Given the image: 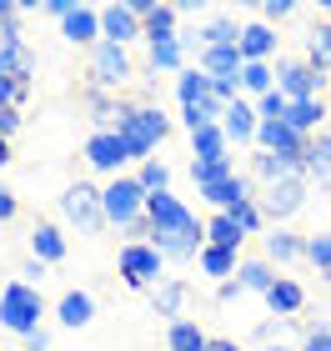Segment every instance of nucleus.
<instances>
[{
  "instance_id": "obj_47",
  "label": "nucleus",
  "mask_w": 331,
  "mask_h": 351,
  "mask_svg": "<svg viewBox=\"0 0 331 351\" xmlns=\"http://www.w3.org/2000/svg\"><path fill=\"white\" fill-rule=\"evenodd\" d=\"M125 236H151V216H136L131 226H125Z\"/></svg>"
},
{
  "instance_id": "obj_29",
  "label": "nucleus",
  "mask_w": 331,
  "mask_h": 351,
  "mask_svg": "<svg viewBox=\"0 0 331 351\" xmlns=\"http://www.w3.org/2000/svg\"><path fill=\"white\" fill-rule=\"evenodd\" d=\"M226 131L221 125H206V131H196L191 136V151H196V161H226Z\"/></svg>"
},
{
  "instance_id": "obj_12",
  "label": "nucleus",
  "mask_w": 331,
  "mask_h": 351,
  "mask_svg": "<svg viewBox=\"0 0 331 351\" xmlns=\"http://www.w3.org/2000/svg\"><path fill=\"white\" fill-rule=\"evenodd\" d=\"M0 75H10L15 86L30 90V81H36V51L25 40H0Z\"/></svg>"
},
{
  "instance_id": "obj_14",
  "label": "nucleus",
  "mask_w": 331,
  "mask_h": 351,
  "mask_svg": "<svg viewBox=\"0 0 331 351\" xmlns=\"http://www.w3.org/2000/svg\"><path fill=\"white\" fill-rule=\"evenodd\" d=\"M221 131H226V141H256V131H261L256 106L251 101H231L226 116H221Z\"/></svg>"
},
{
  "instance_id": "obj_38",
  "label": "nucleus",
  "mask_w": 331,
  "mask_h": 351,
  "mask_svg": "<svg viewBox=\"0 0 331 351\" xmlns=\"http://www.w3.org/2000/svg\"><path fill=\"white\" fill-rule=\"evenodd\" d=\"M221 216H231L246 236H256V231L266 226V216H261V206H256V201H241V206H231V211H221Z\"/></svg>"
},
{
  "instance_id": "obj_39",
  "label": "nucleus",
  "mask_w": 331,
  "mask_h": 351,
  "mask_svg": "<svg viewBox=\"0 0 331 351\" xmlns=\"http://www.w3.org/2000/svg\"><path fill=\"white\" fill-rule=\"evenodd\" d=\"M306 261L317 266L321 276L331 271V231H321V236H311V241H306Z\"/></svg>"
},
{
  "instance_id": "obj_40",
  "label": "nucleus",
  "mask_w": 331,
  "mask_h": 351,
  "mask_svg": "<svg viewBox=\"0 0 331 351\" xmlns=\"http://www.w3.org/2000/svg\"><path fill=\"white\" fill-rule=\"evenodd\" d=\"M286 110H291V101L281 90H271V95H261V101H256V116L261 121H286Z\"/></svg>"
},
{
  "instance_id": "obj_4",
  "label": "nucleus",
  "mask_w": 331,
  "mask_h": 351,
  "mask_svg": "<svg viewBox=\"0 0 331 351\" xmlns=\"http://www.w3.org/2000/svg\"><path fill=\"white\" fill-rule=\"evenodd\" d=\"M116 266H121V281L136 286V291H156V286L166 281V256L151 241H125Z\"/></svg>"
},
{
  "instance_id": "obj_16",
  "label": "nucleus",
  "mask_w": 331,
  "mask_h": 351,
  "mask_svg": "<svg viewBox=\"0 0 331 351\" xmlns=\"http://www.w3.org/2000/svg\"><path fill=\"white\" fill-rule=\"evenodd\" d=\"M56 322L71 326V331L90 326V322H96V301H90V291H66V296H60V306H56Z\"/></svg>"
},
{
  "instance_id": "obj_15",
  "label": "nucleus",
  "mask_w": 331,
  "mask_h": 351,
  "mask_svg": "<svg viewBox=\"0 0 331 351\" xmlns=\"http://www.w3.org/2000/svg\"><path fill=\"white\" fill-rule=\"evenodd\" d=\"M251 176L266 181V186H276V181H286V176H306V161H286V156L256 151V156H251Z\"/></svg>"
},
{
  "instance_id": "obj_49",
  "label": "nucleus",
  "mask_w": 331,
  "mask_h": 351,
  "mask_svg": "<svg viewBox=\"0 0 331 351\" xmlns=\"http://www.w3.org/2000/svg\"><path fill=\"white\" fill-rule=\"evenodd\" d=\"M21 276H36V281H40V276H45V261H36V256H30V261H25V271H21Z\"/></svg>"
},
{
  "instance_id": "obj_54",
  "label": "nucleus",
  "mask_w": 331,
  "mask_h": 351,
  "mask_svg": "<svg viewBox=\"0 0 331 351\" xmlns=\"http://www.w3.org/2000/svg\"><path fill=\"white\" fill-rule=\"evenodd\" d=\"M326 286H331V271H326Z\"/></svg>"
},
{
  "instance_id": "obj_34",
  "label": "nucleus",
  "mask_w": 331,
  "mask_h": 351,
  "mask_svg": "<svg viewBox=\"0 0 331 351\" xmlns=\"http://www.w3.org/2000/svg\"><path fill=\"white\" fill-rule=\"evenodd\" d=\"M226 176H236L231 156H226V161H191V181H196V191H206V186H216V181H226Z\"/></svg>"
},
{
  "instance_id": "obj_9",
  "label": "nucleus",
  "mask_w": 331,
  "mask_h": 351,
  "mask_svg": "<svg viewBox=\"0 0 331 351\" xmlns=\"http://www.w3.org/2000/svg\"><path fill=\"white\" fill-rule=\"evenodd\" d=\"M136 15H140V30H146L151 45L161 40H181L176 36V21H181V5H156V0H131Z\"/></svg>"
},
{
  "instance_id": "obj_43",
  "label": "nucleus",
  "mask_w": 331,
  "mask_h": 351,
  "mask_svg": "<svg viewBox=\"0 0 331 351\" xmlns=\"http://www.w3.org/2000/svg\"><path fill=\"white\" fill-rule=\"evenodd\" d=\"M21 121H25V116H21V106H10V110H0V141H10L15 131H21Z\"/></svg>"
},
{
  "instance_id": "obj_3",
  "label": "nucleus",
  "mask_w": 331,
  "mask_h": 351,
  "mask_svg": "<svg viewBox=\"0 0 331 351\" xmlns=\"http://www.w3.org/2000/svg\"><path fill=\"white\" fill-rule=\"evenodd\" d=\"M60 216L71 221L81 236H101L110 221H106V206H101V191L90 186V181H75L60 191Z\"/></svg>"
},
{
  "instance_id": "obj_7",
  "label": "nucleus",
  "mask_w": 331,
  "mask_h": 351,
  "mask_svg": "<svg viewBox=\"0 0 331 351\" xmlns=\"http://www.w3.org/2000/svg\"><path fill=\"white\" fill-rule=\"evenodd\" d=\"M321 81H326V71L306 66V60H281L276 66V90L286 95V101H317Z\"/></svg>"
},
{
  "instance_id": "obj_55",
  "label": "nucleus",
  "mask_w": 331,
  "mask_h": 351,
  "mask_svg": "<svg viewBox=\"0 0 331 351\" xmlns=\"http://www.w3.org/2000/svg\"><path fill=\"white\" fill-rule=\"evenodd\" d=\"M326 81H331V66H326Z\"/></svg>"
},
{
  "instance_id": "obj_48",
  "label": "nucleus",
  "mask_w": 331,
  "mask_h": 351,
  "mask_svg": "<svg viewBox=\"0 0 331 351\" xmlns=\"http://www.w3.org/2000/svg\"><path fill=\"white\" fill-rule=\"evenodd\" d=\"M216 296H221V301H236V296H241V281H221Z\"/></svg>"
},
{
  "instance_id": "obj_41",
  "label": "nucleus",
  "mask_w": 331,
  "mask_h": 351,
  "mask_svg": "<svg viewBox=\"0 0 331 351\" xmlns=\"http://www.w3.org/2000/svg\"><path fill=\"white\" fill-rule=\"evenodd\" d=\"M286 15H296V0H266V5H261V21H266V25L286 21Z\"/></svg>"
},
{
  "instance_id": "obj_5",
  "label": "nucleus",
  "mask_w": 331,
  "mask_h": 351,
  "mask_svg": "<svg viewBox=\"0 0 331 351\" xmlns=\"http://www.w3.org/2000/svg\"><path fill=\"white\" fill-rule=\"evenodd\" d=\"M101 206H106V221L110 226H131L136 216H146V191H140L136 176H116L106 191H101Z\"/></svg>"
},
{
  "instance_id": "obj_2",
  "label": "nucleus",
  "mask_w": 331,
  "mask_h": 351,
  "mask_svg": "<svg viewBox=\"0 0 331 351\" xmlns=\"http://www.w3.org/2000/svg\"><path fill=\"white\" fill-rule=\"evenodd\" d=\"M40 291L30 281H10L5 291H0V326L15 331V337H30V331H40Z\"/></svg>"
},
{
  "instance_id": "obj_46",
  "label": "nucleus",
  "mask_w": 331,
  "mask_h": 351,
  "mask_svg": "<svg viewBox=\"0 0 331 351\" xmlns=\"http://www.w3.org/2000/svg\"><path fill=\"white\" fill-rule=\"evenodd\" d=\"M0 221H15V191L0 186Z\"/></svg>"
},
{
  "instance_id": "obj_45",
  "label": "nucleus",
  "mask_w": 331,
  "mask_h": 351,
  "mask_svg": "<svg viewBox=\"0 0 331 351\" xmlns=\"http://www.w3.org/2000/svg\"><path fill=\"white\" fill-rule=\"evenodd\" d=\"M21 341H25V351H51V331L40 326V331H30V337H21Z\"/></svg>"
},
{
  "instance_id": "obj_33",
  "label": "nucleus",
  "mask_w": 331,
  "mask_h": 351,
  "mask_svg": "<svg viewBox=\"0 0 331 351\" xmlns=\"http://www.w3.org/2000/svg\"><path fill=\"white\" fill-rule=\"evenodd\" d=\"M136 181H140L146 196H161V191H171V166H166V161H140Z\"/></svg>"
},
{
  "instance_id": "obj_51",
  "label": "nucleus",
  "mask_w": 331,
  "mask_h": 351,
  "mask_svg": "<svg viewBox=\"0 0 331 351\" xmlns=\"http://www.w3.org/2000/svg\"><path fill=\"white\" fill-rule=\"evenodd\" d=\"M0 166H10V141H0Z\"/></svg>"
},
{
  "instance_id": "obj_31",
  "label": "nucleus",
  "mask_w": 331,
  "mask_h": 351,
  "mask_svg": "<svg viewBox=\"0 0 331 351\" xmlns=\"http://www.w3.org/2000/svg\"><path fill=\"white\" fill-rule=\"evenodd\" d=\"M166 346H171V351H206L211 341H206V331H201L196 322H171Z\"/></svg>"
},
{
  "instance_id": "obj_44",
  "label": "nucleus",
  "mask_w": 331,
  "mask_h": 351,
  "mask_svg": "<svg viewBox=\"0 0 331 351\" xmlns=\"http://www.w3.org/2000/svg\"><path fill=\"white\" fill-rule=\"evenodd\" d=\"M302 351H331V326H311L306 331V346Z\"/></svg>"
},
{
  "instance_id": "obj_6",
  "label": "nucleus",
  "mask_w": 331,
  "mask_h": 351,
  "mask_svg": "<svg viewBox=\"0 0 331 351\" xmlns=\"http://www.w3.org/2000/svg\"><path fill=\"white\" fill-rule=\"evenodd\" d=\"M90 81H96V90H121L125 81H131V56H125V45H90Z\"/></svg>"
},
{
  "instance_id": "obj_26",
  "label": "nucleus",
  "mask_w": 331,
  "mask_h": 351,
  "mask_svg": "<svg viewBox=\"0 0 331 351\" xmlns=\"http://www.w3.org/2000/svg\"><path fill=\"white\" fill-rule=\"evenodd\" d=\"M236 281H241V291H261V296H266L281 276H276V266H271V261H241Z\"/></svg>"
},
{
  "instance_id": "obj_17",
  "label": "nucleus",
  "mask_w": 331,
  "mask_h": 351,
  "mask_svg": "<svg viewBox=\"0 0 331 351\" xmlns=\"http://www.w3.org/2000/svg\"><path fill=\"white\" fill-rule=\"evenodd\" d=\"M201 201H211L216 211H231V206L251 201V181H246V176H226V181H216V186L201 191Z\"/></svg>"
},
{
  "instance_id": "obj_32",
  "label": "nucleus",
  "mask_w": 331,
  "mask_h": 351,
  "mask_svg": "<svg viewBox=\"0 0 331 351\" xmlns=\"http://www.w3.org/2000/svg\"><path fill=\"white\" fill-rule=\"evenodd\" d=\"M196 261H201L206 276H236V271H241V266H236V251H226V246H206Z\"/></svg>"
},
{
  "instance_id": "obj_21",
  "label": "nucleus",
  "mask_w": 331,
  "mask_h": 351,
  "mask_svg": "<svg viewBox=\"0 0 331 351\" xmlns=\"http://www.w3.org/2000/svg\"><path fill=\"white\" fill-rule=\"evenodd\" d=\"M241 66H246L241 45H211V51H201V71H206L211 81L216 75H241Z\"/></svg>"
},
{
  "instance_id": "obj_30",
  "label": "nucleus",
  "mask_w": 331,
  "mask_h": 351,
  "mask_svg": "<svg viewBox=\"0 0 331 351\" xmlns=\"http://www.w3.org/2000/svg\"><path fill=\"white\" fill-rule=\"evenodd\" d=\"M241 241H246V231L236 226L231 216H221V211H216V216L206 221V246H226V251H236Z\"/></svg>"
},
{
  "instance_id": "obj_25",
  "label": "nucleus",
  "mask_w": 331,
  "mask_h": 351,
  "mask_svg": "<svg viewBox=\"0 0 331 351\" xmlns=\"http://www.w3.org/2000/svg\"><path fill=\"white\" fill-rule=\"evenodd\" d=\"M321 121H326L321 95H317V101H291V110H286V125H291V131H302V136H317Z\"/></svg>"
},
{
  "instance_id": "obj_50",
  "label": "nucleus",
  "mask_w": 331,
  "mask_h": 351,
  "mask_svg": "<svg viewBox=\"0 0 331 351\" xmlns=\"http://www.w3.org/2000/svg\"><path fill=\"white\" fill-rule=\"evenodd\" d=\"M206 351H246V346H236V341H211Z\"/></svg>"
},
{
  "instance_id": "obj_23",
  "label": "nucleus",
  "mask_w": 331,
  "mask_h": 351,
  "mask_svg": "<svg viewBox=\"0 0 331 351\" xmlns=\"http://www.w3.org/2000/svg\"><path fill=\"white\" fill-rule=\"evenodd\" d=\"M296 256H306V241H302V236H296V231H271V236H266V261H271V266H286V261H296Z\"/></svg>"
},
{
  "instance_id": "obj_36",
  "label": "nucleus",
  "mask_w": 331,
  "mask_h": 351,
  "mask_svg": "<svg viewBox=\"0 0 331 351\" xmlns=\"http://www.w3.org/2000/svg\"><path fill=\"white\" fill-rule=\"evenodd\" d=\"M211 45H241V25L236 21H211L201 30V51H211Z\"/></svg>"
},
{
  "instance_id": "obj_53",
  "label": "nucleus",
  "mask_w": 331,
  "mask_h": 351,
  "mask_svg": "<svg viewBox=\"0 0 331 351\" xmlns=\"http://www.w3.org/2000/svg\"><path fill=\"white\" fill-rule=\"evenodd\" d=\"M321 15H326V21H331V0H326V5H321Z\"/></svg>"
},
{
  "instance_id": "obj_52",
  "label": "nucleus",
  "mask_w": 331,
  "mask_h": 351,
  "mask_svg": "<svg viewBox=\"0 0 331 351\" xmlns=\"http://www.w3.org/2000/svg\"><path fill=\"white\" fill-rule=\"evenodd\" d=\"M261 351H291V346H281V341H276V346H261Z\"/></svg>"
},
{
  "instance_id": "obj_20",
  "label": "nucleus",
  "mask_w": 331,
  "mask_h": 351,
  "mask_svg": "<svg viewBox=\"0 0 331 351\" xmlns=\"http://www.w3.org/2000/svg\"><path fill=\"white\" fill-rule=\"evenodd\" d=\"M306 181L331 186V131H317L306 146Z\"/></svg>"
},
{
  "instance_id": "obj_28",
  "label": "nucleus",
  "mask_w": 331,
  "mask_h": 351,
  "mask_svg": "<svg viewBox=\"0 0 331 351\" xmlns=\"http://www.w3.org/2000/svg\"><path fill=\"white\" fill-rule=\"evenodd\" d=\"M241 90L256 95V101H261V95H271L276 90V71L266 66V60H246V66H241Z\"/></svg>"
},
{
  "instance_id": "obj_13",
  "label": "nucleus",
  "mask_w": 331,
  "mask_h": 351,
  "mask_svg": "<svg viewBox=\"0 0 331 351\" xmlns=\"http://www.w3.org/2000/svg\"><path fill=\"white\" fill-rule=\"evenodd\" d=\"M60 36L71 45H101V10L96 5H71V15L60 21Z\"/></svg>"
},
{
  "instance_id": "obj_37",
  "label": "nucleus",
  "mask_w": 331,
  "mask_h": 351,
  "mask_svg": "<svg viewBox=\"0 0 331 351\" xmlns=\"http://www.w3.org/2000/svg\"><path fill=\"white\" fill-rule=\"evenodd\" d=\"M306 66L326 71L331 66V21H321L317 30H311V51H306Z\"/></svg>"
},
{
  "instance_id": "obj_19",
  "label": "nucleus",
  "mask_w": 331,
  "mask_h": 351,
  "mask_svg": "<svg viewBox=\"0 0 331 351\" xmlns=\"http://www.w3.org/2000/svg\"><path fill=\"white\" fill-rule=\"evenodd\" d=\"M266 306H271V311L281 316V322H291V316L306 306V291H302V286H296L291 276H281V281L271 286V291H266Z\"/></svg>"
},
{
  "instance_id": "obj_22",
  "label": "nucleus",
  "mask_w": 331,
  "mask_h": 351,
  "mask_svg": "<svg viewBox=\"0 0 331 351\" xmlns=\"http://www.w3.org/2000/svg\"><path fill=\"white\" fill-rule=\"evenodd\" d=\"M276 51V30L256 21V25H241V60H266Z\"/></svg>"
},
{
  "instance_id": "obj_42",
  "label": "nucleus",
  "mask_w": 331,
  "mask_h": 351,
  "mask_svg": "<svg viewBox=\"0 0 331 351\" xmlns=\"http://www.w3.org/2000/svg\"><path fill=\"white\" fill-rule=\"evenodd\" d=\"M25 101V86H15L10 75H0V110H10V106H21Z\"/></svg>"
},
{
  "instance_id": "obj_1",
  "label": "nucleus",
  "mask_w": 331,
  "mask_h": 351,
  "mask_svg": "<svg viewBox=\"0 0 331 351\" xmlns=\"http://www.w3.org/2000/svg\"><path fill=\"white\" fill-rule=\"evenodd\" d=\"M166 131H171V121L161 116V106H131L116 125V136L125 141L131 161H151V151L166 141Z\"/></svg>"
},
{
  "instance_id": "obj_18",
  "label": "nucleus",
  "mask_w": 331,
  "mask_h": 351,
  "mask_svg": "<svg viewBox=\"0 0 331 351\" xmlns=\"http://www.w3.org/2000/svg\"><path fill=\"white\" fill-rule=\"evenodd\" d=\"M30 256L56 266L60 256H66V236H60V226H51V221H40L36 231H30Z\"/></svg>"
},
{
  "instance_id": "obj_11",
  "label": "nucleus",
  "mask_w": 331,
  "mask_h": 351,
  "mask_svg": "<svg viewBox=\"0 0 331 351\" xmlns=\"http://www.w3.org/2000/svg\"><path fill=\"white\" fill-rule=\"evenodd\" d=\"M86 161L96 166V171H110V176H116L125 161H131V151H125V141H121L116 131H96V136L86 141Z\"/></svg>"
},
{
  "instance_id": "obj_24",
  "label": "nucleus",
  "mask_w": 331,
  "mask_h": 351,
  "mask_svg": "<svg viewBox=\"0 0 331 351\" xmlns=\"http://www.w3.org/2000/svg\"><path fill=\"white\" fill-rule=\"evenodd\" d=\"M206 95H211V75L201 71V66H186L176 75V101L181 106H196V101H206Z\"/></svg>"
},
{
  "instance_id": "obj_27",
  "label": "nucleus",
  "mask_w": 331,
  "mask_h": 351,
  "mask_svg": "<svg viewBox=\"0 0 331 351\" xmlns=\"http://www.w3.org/2000/svg\"><path fill=\"white\" fill-rule=\"evenodd\" d=\"M186 281H176V276H166L161 286L151 291V301H156V316H181V306H186Z\"/></svg>"
},
{
  "instance_id": "obj_8",
  "label": "nucleus",
  "mask_w": 331,
  "mask_h": 351,
  "mask_svg": "<svg viewBox=\"0 0 331 351\" xmlns=\"http://www.w3.org/2000/svg\"><path fill=\"white\" fill-rule=\"evenodd\" d=\"M306 206V176H286V181H276V186H266V196H261V216L266 221H291L296 211Z\"/></svg>"
},
{
  "instance_id": "obj_10",
  "label": "nucleus",
  "mask_w": 331,
  "mask_h": 351,
  "mask_svg": "<svg viewBox=\"0 0 331 351\" xmlns=\"http://www.w3.org/2000/svg\"><path fill=\"white\" fill-rule=\"evenodd\" d=\"M136 36H146V30H140V15H136L131 0H116V5L101 10V40H110V45H131Z\"/></svg>"
},
{
  "instance_id": "obj_35",
  "label": "nucleus",
  "mask_w": 331,
  "mask_h": 351,
  "mask_svg": "<svg viewBox=\"0 0 331 351\" xmlns=\"http://www.w3.org/2000/svg\"><path fill=\"white\" fill-rule=\"evenodd\" d=\"M186 40H161L151 45V71H186Z\"/></svg>"
}]
</instances>
